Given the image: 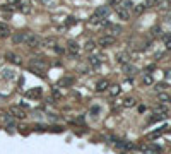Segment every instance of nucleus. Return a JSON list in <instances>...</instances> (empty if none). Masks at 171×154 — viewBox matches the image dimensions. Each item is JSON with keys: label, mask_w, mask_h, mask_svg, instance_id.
<instances>
[{"label": "nucleus", "mask_w": 171, "mask_h": 154, "mask_svg": "<svg viewBox=\"0 0 171 154\" xmlns=\"http://www.w3.org/2000/svg\"><path fill=\"white\" fill-rule=\"evenodd\" d=\"M24 45L26 46H31V48H39L41 46V38L34 33H26V39H24Z\"/></svg>", "instance_id": "f257e3e1"}, {"label": "nucleus", "mask_w": 171, "mask_h": 154, "mask_svg": "<svg viewBox=\"0 0 171 154\" xmlns=\"http://www.w3.org/2000/svg\"><path fill=\"white\" fill-rule=\"evenodd\" d=\"M98 45H99V46L108 48V46L115 45V36H111V34H104V36H101V38L98 39Z\"/></svg>", "instance_id": "f03ea898"}, {"label": "nucleus", "mask_w": 171, "mask_h": 154, "mask_svg": "<svg viewBox=\"0 0 171 154\" xmlns=\"http://www.w3.org/2000/svg\"><path fill=\"white\" fill-rule=\"evenodd\" d=\"M67 51H69L70 57H77V55L81 53V46H79V43H75V41H69V43H67Z\"/></svg>", "instance_id": "7ed1b4c3"}, {"label": "nucleus", "mask_w": 171, "mask_h": 154, "mask_svg": "<svg viewBox=\"0 0 171 154\" xmlns=\"http://www.w3.org/2000/svg\"><path fill=\"white\" fill-rule=\"evenodd\" d=\"M10 115H12L15 120H24V118H26V111H24L21 106H12V108H10Z\"/></svg>", "instance_id": "20e7f679"}, {"label": "nucleus", "mask_w": 171, "mask_h": 154, "mask_svg": "<svg viewBox=\"0 0 171 154\" xmlns=\"http://www.w3.org/2000/svg\"><path fill=\"white\" fill-rule=\"evenodd\" d=\"M26 96H27L29 99H39V98L43 96V87H33V89H29V91L26 93Z\"/></svg>", "instance_id": "39448f33"}, {"label": "nucleus", "mask_w": 171, "mask_h": 154, "mask_svg": "<svg viewBox=\"0 0 171 154\" xmlns=\"http://www.w3.org/2000/svg\"><path fill=\"white\" fill-rule=\"evenodd\" d=\"M2 122L5 123V127H7L9 130H12V129L15 127V118H14L10 113H5V115H2Z\"/></svg>", "instance_id": "423d86ee"}, {"label": "nucleus", "mask_w": 171, "mask_h": 154, "mask_svg": "<svg viewBox=\"0 0 171 154\" xmlns=\"http://www.w3.org/2000/svg\"><path fill=\"white\" fill-rule=\"evenodd\" d=\"M110 5H101V7H98L96 9V12H94V15H98V17H103V19H108V15H110Z\"/></svg>", "instance_id": "0eeeda50"}, {"label": "nucleus", "mask_w": 171, "mask_h": 154, "mask_svg": "<svg viewBox=\"0 0 171 154\" xmlns=\"http://www.w3.org/2000/svg\"><path fill=\"white\" fill-rule=\"evenodd\" d=\"M116 9V14H118V17L122 19V21H128L130 19V10L128 9H125V7H122V5H118V7H115Z\"/></svg>", "instance_id": "6e6552de"}, {"label": "nucleus", "mask_w": 171, "mask_h": 154, "mask_svg": "<svg viewBox=\"0 0 171 154\" xmlns=\"http://www.w3.org/2000/svg\"><path fill=\"white\" fill-rule=\"evenodd\" d=\"M15 7H17V10H21L22 14H29V12H31V3L26 2V0H19V2L15 3Z\"/></svg>", "instance_id": "1a4fd4ad"}, {"label": "nucleus", "mask_w": 171, "mask_h": 154, "mask_svg": "<svg viewBox=\"0 0 171 154\" xmlns=\"http://www.w3.org/2000/svg\"><path fill=\"white\" fill-rule=\"evenodd\" d=\"M116 62L118 63H128L130 62V53L128 51H120V53H116Z\"/></svg>", "instance_id": "9d476101"}, {"label": "nucleus", "mask_w": 171, "mask_h": 154, "mask_svg": "<svg viewBox=\"0 0 171 154\" xmlns=\"http://www.w3.org/2000/svg\"><path fill=\"white\" fill-rule=\"evenodd\" d=\"M29 65H33V67H36V69H41V70H45V69L48 67V63H46L45 60H41V58H33V60L29 62Z\"/></svg>", "instance_id": "9b49d317"}, {"label": "nucleus", "mask_w": 171, "mask_h": 154, "mask_svg": "<svg viewBox=\"0 0 171 154\" xmlns=\"http://www.w3.org/2000/svg\"><path fill=\"white\" fill-rule=\"evenodd\" d=\"M123 74H127L128 77H132V75L137 74V67H135V65H130V62H128V63H123Z\"/></svg>", "instance_id": "f8f14e48"}, {"label": "nucleus", "mask_w": 171, "mask_h": 154, "mask_svg": "<svg viewBox=\"0 0 171 154\" xmlns=\"http://www.w3.org/2000/svg\"><path fill=\"white\" fill-rule=\"evenodd\" d=\"M108 87H110V81H108V79H101V81L96 82V91H98V93H103V91H106Z\"/></svg>", "instance_id": "ddd939ff"}, {"label": "nucleus", "mask_w": 171, "mask_h": 154, "mask_svg": "<svg viewBox=\"0 0 171 154\" xmlns=\"http://www.w3.org/2000/svg\"><path fill=\"white\" fill-rule=\"evenodd\" d=\"M89 63H91V67H92V69H99V67H101V63H103V60H101V57H99V55H91Z\"/></svg>", "instance_id": "4468645a"}, {"label": "nucleus", "mask_w": 171, "mask_h": 154, "mask_svg": "<svg viewBox=\"0 0 171 154\" xmlns=\"http://www.w3.org/2000/svg\"><path fill=\"white\" fill-rule=\"evenodd\" d=\"M10 34H12L10 26L5 24V22H2V24H0V38H7V36H10Z\"/></svg>", "instance_id": "2eb2a0df"}, {"label": "nucleus", "mask_w": 171, "mask_h": 154, "mask_svg": "<svg viewBox=\"0 0 171 154\" xmlns=\"http://www.w3.org/2000/svg\"><path fill=\"white\" fill-rule=\"evenodd\" d=\"M89 22H91L92 26H108V21L103 19V17H98V15H92Z\"/></svg>", "instance_id": "dca6fc26"}, {"label": "nucleus", "mask_w": 171, "mask_h": 154, "mask_svg": "<svg viewBox=\"0 0 171 154\" xmlns=\"http://www.w3.org/2000/svg\"><path fill=\"white\" fill-rule=\"evenodd\" d=\"M106 27H108V31H110L111 36H118V34L122 33V26H118V24H110V22H108Z\"/></svg>", "instance_id": "f3484780"}, {"label": "nucleus", "mask_w": 171, "mask_h": 154, "mask_svg": "<svg viewBox=\"0 0 171 154\" xmlns=\"http://www.w3.org/2000/svg\"><path fill=\"white\" fill-rule=\"evenodd\" d=\"M24 39H26V33H15V34H12V43L14 45H21V43H24Z\"/></svg>", "instance_id": "a211bd4d"}, {"label": "nucleus", "mask_w": 171, "mask_h": 154, "mask_svg": "<svg viewBox=\"0 0 171 154\" xmlns=\"http://www.w3.org/2000/svg\"><path fill=\"white\" fill-rule=\"evenodd\" d=\"M2 77L7 81H14L15 79V72L12 69H2Z\"/></svg>", "instance_id": "6ab92c4d"}, {"label": "nucleus", "mask_w": 171, "mask_h": 154, "mask_svg": "<svg viewBox=\"0 0 171 154\" xmlns=\"http://www.w3.org/2000/svg\"><path fill=\"white\" fill-rule=\"evenodd\" d=\"M72 84H74V79H72V77H63V79H60V81L57 82L58 87H70Z\"/></svg>", "instance_id": "aec40b11"}, {"label": "nucleus", "mask_w": 171, "mask_h": 154, "mask_svg": "<svg viewBox=\"0 0 171 154\" xmlns=\"http://www.w3.org/2000/svg\"><path fill=\"white\" fill-rule=\"evenodd\" d=\"M5 58L10 62V63H15V65H21V58L17 57V55H14V53H7L5 55Z\"/></svg>", "instance_id": "412c9836"}, {"label": "nucleus", "mask_w": 171, "mask_h": 154, "mask_svg": "<svg viewBox=\"0 0 171 154\" xmlns=\"http://www.w3.org/2000/svg\"><path fill=\"white\" fill-rule=\"evenodd\" d=\"M142 84H144V86H152V84H154L152 75H151V74H144V75H142Z\"/></svg>", "instance_id": "4be33fe9"}, {"label": "nucleus", "mask_w": 171, "mask_h": 154, "mask_svg": "<svg viewBox=\"0 0 171 154\" xmlns=\"http://www.w3.org/2000/svg\"><path fill=\"white\" fill-rule=\"evenodd\" d=\"M57 41H55V38H45V39H41V46L43 48H48V46H53Z\"/></svg>", "instance_id": "5701e85b"}, {"label": "nucleus", "mask_w": 171, "mask_h": 154, "mask_svg": "<svg viewBox=\"0 0 171 154\" xmlns=\"http://www.w3.org/2000/svg\"><path fill=\"white\" fill-rule=\"evenodd\" d=\"M154 113H161V115H168V108L164 105H156L154 106Z\"/></svg>", "instance_id": "b1692460"}, {"label": "nucleus", "mask_w": 171, "mask_h": 154, "mask_svg": "<svg viewBox=\"0 0 171 154\" xmlns=\"http://www.w3.org/2000/svg\"><path fill=\"white\" fill-rule=\"evenodd\" d=\"M75 24H77V19H75L74 15L65 17V26H67V27H72V26H75Z\"/></svg>", "instance_id": "393cba45"}, {"label": "nucleus", "mask_w": 171, "mask_h": 154, "mask_svg": "<svg viewBox=\"0 0 171 154\" xmlns=\"http://www.w3.org/2000/svg\"><path fill=\"white\" fill-rule=\"evenodd\" d=\"M94 48H96V43H94L92 39H89V41L84 45V51H89V53H91V51H94Z\"/></svg>", "instance_id": "a878e982"}, {"label": "nucleus", "mask_w": 171, "mask_h": 154, "mask_svg": "<svg viewBox=\"0 0 171 154\" xmlns=\"http://www.w3.org/2000/svg\"><path fill=\"white\" fill-rule=\"evenodd\" d=\"M137 105V101L134 99V98H127L125 101H123V108H132V106H135Z\"/></svg>", "instance_id": "bb28decb"}, {"label": "nucleus", "mask_w": 171, "mask_h": 154, "mask_svg": "<svg viewBox=\"0 0 171 154\" xmlns=\"http://www.w3.org/2000/svg\"><path fill=\"white\" fill-rule=\"evenodd\" d=\"M168 87H170V86H168V82H158L154 89H156L158 93H163V91H164V89H168Z\"/></svg>", "instance_id": "cd10ccee"}, {"label": "nucleus", "mask_w": 171, "mask_h": 154, "mask_svg": "<svg viewBox=\"0 0 171 154\" xmlns=\"http://www.w3.org/2000/svg\"><path fill=\"white\" fill-rule=\"evenodd\" d=\"M29 70H31V72H34L38 77H45V70H41V69H36V67L29 65Z\"/></svg>", "instance_id": "c85d7f7f"}, {"label": "nucleus", "mask_w": 171, "mask_h": 154, "mask_svg": "<svg viewBox=\"0 0 171 154\" xmlns=\"http://www.w3.org/2000/svg\"><path fill=\"white\" fill-rule=\"evenodd\" d=\"M89 113H91L92 117H98V115L101 113V108H99L98 105H94V106H91V110H89Z\"/></svg>", "instance_id": "c756f323"}, {"label": "nucleus", "mask_w": 171, "mask_h": 154, "mask_svg": "<svg viewBox=\"0 0 171 154\" xmlns=\"http://www.w3.org/2000/svg\"><path fill=\"white\" fill-rule=\"evenodd\" d=\"M12 9H14V7H12V3H5V5H0V12H7V14H9V12H12Z\"/></svg>", "instance_id": "7c9ffc66"}, {"label": "nucleus", "mask_w": 171, "mask_h": 154, "mask_svg": "<svg viewBox=\"0 0 171 154\" xmlns=\"http://www.w3.org/2000/svg\"><path fill=\"white\" fill-rule=\"evenodd\" d=\"M166 129H168V127H161L159 130H156V132H152V134H151L149 137H151V139H156V137H159V135H161V134H163V132H164Z\"/></svg>", "instance_id": "2f4dec72"}, {"label": "nucleus", "mask_w": 171, "mask_h": 154, "mask_svg": "<svg viewBox=\"0 0 171 154\" xmlns=\"http://www.w3.org/2000/svg\"><path fill=\"white\" fill-rule=\"evenodd\" d=\"M159 2H161V0H146L144 5H146V9H147V7H158Z\"/></svg>", "instance_id": "473e14b6"}, {"label": "nucleus", "mask_w": 171, "mask_h": 154, "mask_svg": "<svg viewBox=\"0 0 171 154\" xmlns=\"http://www.w3.org/2000/svg\"><path fill=\"white\" fill-rule=\"evenodd\" d=\"M144 10H146V5H144V3H139V5L134 7V12H135V14H142Z\"/></svg>", "instance_id": "72a5a7b5"}, {"label": "nucleus", "mask_w": 171, "mask_h": 154, "mask_svg": "<svg viewBox=\"0 0 171 154\" xmlns=\"http://www.w3.org/2000/svg\"><path fill=\"white\" fill-rule=\"evenodd\" d=\"M120 91H122V87H120V86H111V89H110L111 96H118V94H120Z\"/></svg>", "instance_id": "f704fd0d"}, {"label": "nucleus", "mask_w": 171, "mask_h": 154, "mask_svg": "<svg viewBox=\"0 0 171 154\" xmlns=\"http://www.w3.org/2000/svg\"><path fill=\"white\" fill-rule=\"evenodd\" d=\"M170 98H171V96H168V94H164V93H159V94H158V99H159V101H163V103L170 101Z\"/></svg>", "instance_id": "c9c22d12"}, {"label": "nucleus", "mask_w": 171, "mask_h": 154, "mask_svg": "<svg viewBox=\"0 0 171 154\" xmlns=\"http://www.w3.org/2000/svg\"><path fill=\"white\" fill-rule=\"evenodd\" d=\"M120 5H122V7H125V9H128V10H130V9H134V3H132L130 0H123Z\"/></svg>", "instance_id": "e433bc0d"}, {"label": "nucleus", "mask_w": 171, "mask_h": 154, "mask_svg": "<svg viewBox=\"0 0 171 154\" xmlns=\"http://www.w3.org/2000/svg\"><path fill=\"white\" fill-rule=\"evenodd\" d=\"M161 34V27H152L151 29V36L154 38V36H159Z\"/></svg>", "instance_id": "4c0bfd02"}, {"label": "nucleus", "mask_w": 171, "mask_h": 154, "mask_svg": "<svg viewBox=\"0 0 171 154\" xmlns=\"http://www.w3.org/2000/svg\"><path fill=\"white\" fill-rule=\"evenodd\" d=\"M53 51H55V53H58V55H62V53H63V48H62V46H58V45L55 43V45H53Z\"/></svg>", "instance_id": "58836bf2"}, {"label": "nucleus", "mask_w": 171, "mask_h": 154, "mask_svg": "<svg viewBox=\"0 0 171 154\" xmlns=\"http://www.w3.org/2000/svg\"><path fill=\"white\" fill-rule=\"evenodd\" d=\"M122 2H123V0H110V2H108V5H111V7H118Z\"/></svg>", "instance_id": "ea45409f"}, {"label": "nucleus", "mask_w": 171, "mask_h": 154, "mask_svg": "<svg viewBox=\"0 0 171 154\" xmlns=\"http://www.w3.org/2000/svg\"><path fill=\"white\" fill-rule=\"evenodd\" d=\"M50 130H51V132H63L62 127H50Z\"/></svg>", "instance_id": "a19ab883"}, {"label": "nucleus", "mask_w": 171, "mask_h": 154, "mask_svg": "<svg viewBox=\"0 0 171 154\" xmlns=\"http://www.w3.org/2000/svg\"><path fill=\"white\" fill-rule=\"evenodd\" d=\"M81 72H82V74H89L91 69H89V67H81Z\"/></svg>", "instance_id": "79ce46f5"}, {"label": "nucleus", "mask_w": 171, "mask_h": 154, "mask_svg": "<svg viewBox=\"0 0 171 154\" xmlns=\"http://www.w3.org/2000/svg\"><path fill=\"white\" fill-rule=\"evenodd\" d=\"M53 96H57V98H62V94H60V91H57V89H53Z\"/></svg>", "instance_id": "37998d69"}, {"label": "nucleus", "mask_w": 171, "mask_h": 154, "mask_svg": "<svg viewBox=\"0 0 171 154\" xmlns=\"http://www.w3.org/2000/svg\"><path fill=\"white\" fill-rule=\"evenodd\" d=\"M19 106H21V108H22V110H27V108H29V105H27V103H21V105H19Z\"/></svg>", "instance_id": "c03bdc74"}, {"label": "nucleus", "mask_w": 171, "mask_h": 154, "mask_svg": "<svg viewBox=\"0 0 171 154\" xmlns=\"http://www.w3.org/2000/svg\"><path fill=\"white\" fill-rule=\"evenodd\" d=\"M163 39H164V43H166V41H170V39H171V34H164V36H163Z\"/></svg>", "instance_id": "a18cd8bd"}, {"label": "nucleus", "mask_w": 171, "mask_h": 154, "mask_svg": "<svg viewBox=\"0 0 171 154\" xmlns=\"http://www.w3.org/2000/svg\"><path fill=\"white\" fill-rule=\"evenodd\" d=\"M154 70V65H147V69H146V72H152Z\"/></svg>", "instance_id": "49530a36"}, {"label": "nucleus", "mask_w": 171, "mask_h": 154, "mask_svg": "<svg viewBox=\"0 0 171 154\" xmlns=\"http://www.w3.org/2000/svg\"><path fill=\"white\" fill-rule=\"evenodd\" d=\"M166 50H170V51H171V39H170V41H166Z\"/></svg>", "instance_id": "de8ad7c7"}, {"label": "nucleus", "mask_w": 171, "mask_h": 154, "mask_svg": "<svg viewBox=\"0 0 171 154\" xmlns=\"http://www.w3.org/2000/svg\"><path fill=\"white\" fill-rule=\"evenodd\" d=\"M9 2H10V3H17L19 0H9Z\"/></svg>", "instance_id": "09e8293b"}, {"label": "nucleus", "mask_w": 171, "mask_h": 154, "mask_svg": "<svg viewBox=\"0 0 171 154\" xmlns=\"http://www.w3.org/2000/svg\"><path fill=\"white\" fill-rule=\"evenodd\" d=\"M39 2H41V3H46V2H50V0H39Z\"/></svg>", "instance_id": "8fccbe9b"}, {"label": "nucleus", "mask_w": 171, "mask_h": 154, "mask_svg": "<svg viewBox=\"0 0 171 154\" xmlns=\"http://www.w3.org/2000/svg\"><path fill=\"white\" fill-rule=\"evenodd\" d=\"M170 103H171V98H170Z\"/></svg>", "instance_id": "3c124183"}]
</instances>
